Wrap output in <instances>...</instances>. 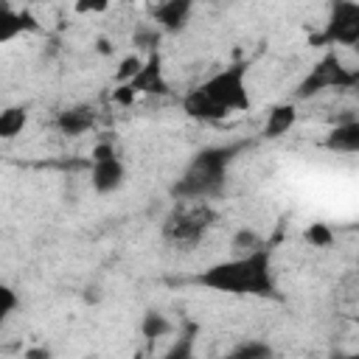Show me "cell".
Wrapping results in <instances>:
<instances>
[{
	"instance_id": "cell-1",
	"label": "cell",
	"mask_w": 359,
	"mask_h": 359,
	"mask_svg": "<svg viewBox=\"0 0 359 359\" xmlns=\"http://www.w3.org/2000/svg\"><path fill=\"white\" fill-rule=\"evenodd\" d=\"M196 283L222 294H236V297H278L272 252L266 247L205 266L196 275Z\"/></svg>"
},
{
	"instance_id": "cell-2",
	"label": "cell",
	"mask_w": 359,
	"mask_h": 359,
	"mask_svg": "<svg viewBox=\"0 0 359 359\" xmlns=\"http://www.w3.org/2000/svg\"><path fill=\"white\" fill-rule=\"evenodd\" d=\"M182 109L194 121H224L233 112L250 109L247 65L236 62L205 79L196 90H191L182 98Z\"/></svg>"
},
{
	"instance_id": "cell-3",
	"label": "cell",
	"mask_w": 359,
	"mask_h": 359,
	"mask_svg": "<svg viewBox=\"0 0 359 359\" xmlns=\"http://www.w3.org/2000/svg\"><path fill=\"white\" fill-rule=\"evenodd\" d=\"M247 149L244 140L224 143V146H208L194 154V160L185 165L180 180L171 185V196L177 202H208L222 194L227 182V171L236 163V157Z\"/></svg>"
},
{
	"instance_id": "cell-4",
	"label": "cell",
	"mask_w": 359,
	"mask_h": 359,
	"mask_svg": "<svg viewBox=\"0 0 359 359\" xmlns=\"http://www.w3.org/2000/svg\"><path fill=\"white\" fill-rule=\"evenodd\" d=\"M216 210L208 202H177L163 222V238L177 250H194L213 227Z\"/></svg>"
},
{
	"instance_id": "cell-5",
	"label": "cell",
	"mask_w": 359,
	"mask_h": 359,
	"mask_svg": "<svg viewBox=\"0 0 359 359\" xmlns=\"http://www.w3.org/2000/svg\"><path fill=\"white\" fill-rule=\"evenodd\" d=\"M356 81H359V73H356L353 67H345V65L337 59V53H325V56L306 73V79L297 84L294 98H297V101H306V98L320 95V93H325V90H351Z\"/></svg>"
},
{
	"instance_id": "cell-6",
	"label": "cell",
	"mask_w": 359,
	"mask_h": 359,
	"mask_svg": "<svg viewBox=\"0 0 359 359\" xmlns=\"http://www.w3.org/2000/svg\"><path fill=\"white\" fill-rule=\"evenodd\" d=\"M90 185L95 188V194H112L123 185L126 180V165L118 157L115 146L109 140H98L90 151Z\"/></svg>"
},
{
	"instance_id": "cell-7",
	"label": "cell",
	"mask_w": 359,
	"mask_h": 359,
	"mask_svg": "<svg viewBox=\"0 0 359 359\" xmlns=\"http://www.w3.org/2000/svg\"><path fill=\"white\" fill-rule=\"evenodd\" d=\"M317 45H356L359 42V3H337L328 14L323 34L311 36Z\"/></svg>"
},
{
	"instance_id": "cell-8",
	"label": "cell",
	"mask_w": 359,
	"mask_h": 359,
	"mask_svg": "<svg viewBox=\"0 0 359 359\" xmlns=\"http://www.w3.org/2000/svg\"><path fill=\"white\" fill-rule=\"evenodd\" d=\"M135 95H165L168 93V81L163 76V56L160 50L149 53L143 59V67L137 70V76L126 84Z\"/></svg>"
},
{
	"instance_id": "cell-9",
	"label": "cell",
	"mask_w": 359,
	"mask_h": 359,
	"mask_svg": "<svg viewBox=\"0 0 359 359\" xmlns=\"http://www.w3.org/2000/svg\"><path fill=\"white\" fill-rule=\"evenodd\" d=\"M191 3L188 0H165L160 6H154V28L160 34H180L185 25H188V17H191Z\"/></svg>"
},
{
	"instance_id": "cell-10",
	"label": "cell",
	"mask_w": 359,
	"mask_h": 359,
	"mask_svg": "<svg viewBox=\"0 0 359 359\" xmlns=\"http://www.w3.org/2000/svg\"><path fill=\"white\" fill-rule=\"evenodd\" d=\"M93 123H95V109L90 104H76L56 115V129L65 137H79V135L90 132Z\"/></svg>"
},
{
	"instance_id": "cell-11",
	"label": "cell",
	"mask_w": 359,
	"mask_h": 359,
	"mask_svg": "<svg viewBox=\"0 0 359 359\" xmlns=\"http://www.w3.org/2000/svg\"><path fill=\"white\" fill-rule=\"evenodd\" d=\"M323 146L328 149V151H339V154H356L359 151V121H342V123H337L328 135H325V140H323Z\"/></svg>"
},
{
	"instance_id": "cell-12",
	"label": "cell",
	"mask_w": 359,
	"mask_h": 359,
	"mask_svg": "<svg viewBox=\"0 0 359 359\" xmlns=\"http://www.w3.org/2000/svg\"><path fill=\"white\" fill-rule=\"evenodd\" d=\"M34 28H36V22H34L25 11H17V8H11L8 3H0V45H3V42H11V39H17L20 34L34 31Z\"/></svg>"
},
{
	"instance_id": "cell-13",
	"label": "cell",
	"mask_w": 359,
	"mask_h": 359,
	"mask_svg": "<svg viewBox=\"0 0 359 359\" xmlns=\"http://www.w3.org/2000/svg\"><path fill=\"white\" fill-rule=\"evenodd\" d=\"M297 121V107L294 101H286V104H275L266 115V123H264V137H283Z\"/></svg>"
},
{
	"instance_id": "cell-14",
	"label": "cell",
	"mask_w": 359,
	"mask_h": 359,
	"mask_svg": "<svg viewBox=\"0 0 359 359\" xmlns=\"http://www.w3.org/2000/svg\"><path fill=\"white\" fill-rule=\"evenodd\" d=\"M25 126H28V109L25 107L0 109V140H14Z\"/></svg>"
},
{
	"instance_id": "cell-15",
	"label": "cell",
	"mask_w": 359,
	"mask_h": 359,
	"mask_svg": "<svg viewBox=\"0 0 359 359\" xmlns=\"http://www.w3.org/2000/svg\"><path fill=\"white\" fill-rule=\"evenodd\" d=\"M160 359H196V325L188 323L185 331H180V337L174 339V345Z\"/></svg>"
},
{
	"instance_id": "cell-16",
	"label": "cell",
	"mask_w": 359,
	"mask_h": 359,
	"mask_svg": "<svg viewBox=\"0 0 359 359\" xmlns=\"http://www.w3.org/2000/svg\"><path fill=\"white\" fill-rule=\"evenodd\" d=\"M140 331H143L146 339H157V337H165V334L171 331V323H168V317L160 314V311H146V317H143V323H140Z\"/></svg>"
},
{
	"instance_id": "cell-17",
	"label": "cell",
	"mask_w": 359,
	"mask_h": 359,
	"mask_svg": "<svg viewBox=\"0 0 359 359\" xmlns=\"http://www.w3.org/2000/svg\"><path fill=\"white\" fill-rule=\"evenodd\" d=\"M160 39H163V34H160L154 25H140V28L132 34V45H137V48H143V50H149V53L157 50Z\"/></svg>"
},
{
	"instance_id": "cell-18",
	"label": "cell",
	"mask_w": 359,
	"mask_h": 359,
	"mask_svg": "<svg viewBox=\"0 0 359 359\" xmlns=\"http://www.w3.org/2000/svg\"><path fill=\"white\" fill-rule=\"evenodd\" d=\"M303 238H306L311 247H331V241H334V233H331V227H328V224H323V222H314V224H309V227H306Z\"/></svg>"
},
{
	"instance_id": "cell-19",
	"label": "cell",
	"mask_w": 359,
	"mask_h": 359,
	"mask_svg": "<svg viewBox=\"0 0 359 359\" xmlns=\"http://www.w3.org/2000/svg\"><path fill=\"white\" fill-rule=\"evenodd\" d=\"M140 67H143V56H137V53L123 56V59H121V65H118V73H115L118 84H129V81L137 76V70H140Z\"/></svg>"
},
{
	"instance_id": "cell-20",
	"label": "cell",
	"mask_w": 359,
	"mask_h": 359,
	"mask_svg": "<svg viewBox=\"0 0 359 359\" xmlns=\"http://www.w3.org/2000/svg\"><path fill=\"white\" fill-rule=\"evenodd\" d=\"M233 247H236V252H238V255H244V252L261 250V247H264V241L258 238V233H255V230H238V233L233 236Z\"/></svg>"
},
{
	"instance_id": "cell-21",
	"label": "cell",
	"mask_w": 359,
	"mask_h": 359,
	"mask_svg": "<svg viewBox=\"0 0 359 359\" xmlns=\"http://www.w3.org/2000/svg\"><path fill=\"white\" fill-rule=\"evenodd\" d=\"M20 306V297L17 292L8 286V283H0V325L14 314V309Z\"/></svg>"
},
{
	"instance_id": "cell-22",
	"label": "cell",
	"mask_w": 359,
	"mask_h": 359,
	"mask_svg": "<svg viewBox=\"0 0 359 359\" xmlns=\"http://www.w3.org/2000/svg\"><path fill=\"white\" fill-rule=\"evenodd\" d=\"M112 101L126 107V104H132V101H135V93H132L126 84H118V90H112Z\"/></svg>"
},
{
	"instance_id": "cell-23",
	"label": "cell",
	"mask_w": 359,
	"mask_h": 359,
	"mask_svg": "<svg viewBox=\"0 0 359 359\" xmlns=\"http://www.w3.org/2000/svg\"><path fill=\"white\" fill-rule=\"evenodd\" d=\"M25 359H50V351L48 348H28Z\"/></svg>"
},
{
	"instance_id": "cell-24",
	"label": "cell",
	"mask_w": 359,
	"mask_h": 359,
	"mask_svg": "<svg viewBox=\"0 0 359 359\" xmlns=\"http://www.w3.org/2000/svg\"><path fill=\"white\" fill-rule=\"evenodd\" d=\"M98 50H101V53H112V48H109L107 39H98Z\"/></svg>"
},
{
	"instance_id": "cell-25",
	"label": "cell",
	"mask_w": 359,
	"mask_h": 359,
	"mask_svg": "<svg viewBox=\"0 0 359 359\" xmlns=\"http://www.w3.org/2000/svg\"><path fill=\"white\" fill-rule=\"evenodd\" d=\"M331 359H359V356H353V353H348V356H345V353H334Z\"/></svg>"
},
{
	"instance_id": "cell-26",
	"label": "cell",
	"mask_w": 359,
	"mask_h": 359,
	"mask_svg": "<svg viewBox=\"0 0 359 359\" xmlns=\"http://www.w3.org/2000/svg\"><path fill=\"white\" fill-rule=\"evenodd\" d=\"M135 359H140V353H137V356H135Z\"/></svg>"
}]
</instances>
